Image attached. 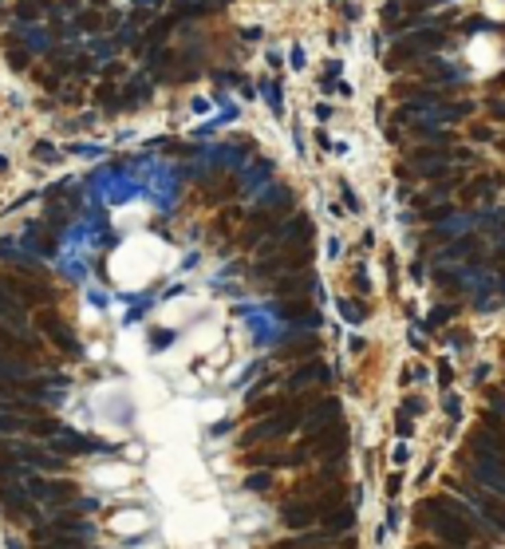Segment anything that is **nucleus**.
<instances>
[{"instance_id":"f257e3e1","label":"nucleus","mask_w":505,"mask_h":549,"mask_svg":"<svg viewBox=\"0 0 505 549\" xmlns=\"http://www.w3.org/2000/svg\"><path fill=\"white\" fill-rule=\"evenodd\" d=\"M110 526H115L119 534H139V530H146V526H150V518H146L142 510H123V514L110 522Z\"/></svg>"},{"instance_id":"f03ea898","label":"nucleus","mask_w":505,"mask_h":549,"mask_svg":"<svg viewBox=\"0 0 505 549\" xmlns=\"http://www.w3.org/2000/svg\"><path fill=\"white\" fill-rule=\"evenodd\" d=\"M20 36L28 40V47H32V52H44V47H47V36H44L40 28H20Z\"/></svg>"},{"instance_id":"7ed1b4c3","label":"nucleus","mask_w":505,"mask_h":549,"mask_svg":"<svg viewBox=\"0 0 505 549\" xmlns=\"http://www.w3.org/2000/svg\"><path fill=\"white\" fill-rule=\"evenodd\" d=\"M8 549H24V546H20V541H8Z\"/></svg>"}]
</instances>
